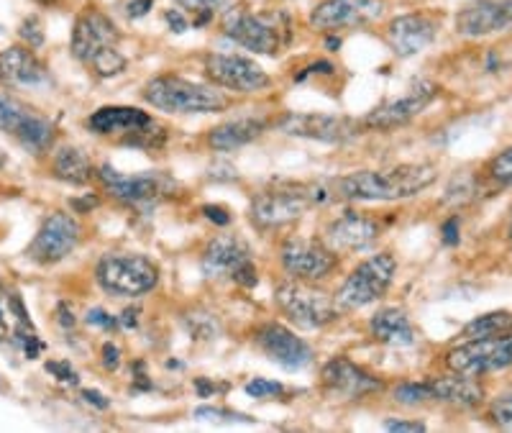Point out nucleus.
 Wrapping results in <instances>:
<instances>
[{
    "label": "nucleus",
    "mask_w": 512,
    "mask_h": 433,
    "mask_svg": "<svg viewBox=\"0 0 512 433\" xmlns=\"http://www.w3.org/2000/svg\"><path fill=\"white\" fill-rule=\"evenodd\" d=\"M438 172L433 164H392L382 170H359L351 175L328 180V198L346 203H392L408 200L428 190L436 182Z\"/></svg>",
    "instance_id": "nucleus-1"
},
{
    "label": "nucleus",
    "mask_w": 512,
    "mask_h": 433,
    "mask_svg": "<svg viewBox=\"0 0 512 433\" xmlns=\"http://www.w3.org/2000/svg\"><path fill=\"white\" fill-rule=\"evenodd\" d=\"M70 49L77 62H82L100 80L121 75L128 65L126 54L121 52V31L108 13L95 6L77 13Z\"/></svg>",
    "instance_id": "nucleus-2"
},
{
    "label": "nucleus",
    "mask_w": 512,
    "mask_h": 433,
    "mask_svg": "<svg viewBox=\"0 0 512 433\" xmlns=\"http://www.w3.org/2000/svg\"><path fill=\"white\" fill-rule=\"evenodd\" d=\"M221 31L233 44L264 57H280L292 39L290 16L282 11H249V8H226Z\"/></svg>",
    "instance_id": "nucleus-3"
},
{
    "label": "nucleus",
    "mask_w": 512,
    "mask_h": 433,
    "mask_svg": "<svg viewBox=\"0 0 512 433\" xmlns=\"http://www.w3.org/2000/svg\"><path fill=\"white\" fill-rule=\"evenodd\" d=\"M328 188L326 182H277L274 188L262 190L251 200V221L259 229H280L287 223L297 221L308 211L310 205L326 203Z\"/></svg>",
    "instance_id": "nucleus-4"
},
{
    "label": "nucleus",
    "mask_w": 512,
    "mask_h": 433,
    "mask_svg": "<svg viewBox=\"0 0 512 433\" xmlns=\"http://www.w3.org/2000/svg\"><path fill=\"white\" fill-rule=\"evenodd\" d=\"M141 98L157 111L167 113H218L228 108V98L216 85H203L177 75L152 77L141 88Z\"/></svg>",
    "instance_id": "nucleus-5"
},
{
    "label": "nucleus",
    "mask_w": 512,
    "mask_h": 433,
    "mask_svg": "<svg viewBox=\"0 0 512 433\" xmlns=\"http://www.w3.org/2000/svg\"><path fill=\"white\" fill-rule=\"evenodd\" d=\"M274 303L280 308L282 316L297 328L315 331V328H326L338 318V303L333 295L326 290L315 287V282L303 280H285L274 290Z\"/></svg>",
    "instance_id": "nucleus-6"
},
{
    "label": "nucleus",
    "mask_w": 512,
    "mask_h": 433,
    "mask_svg": "<svg viewBox=\"0 0 512 433\" xmlns=\"http://www.w3.org/2000/svg\"><path fill=\"white\" fill-rule=\"evenodd\" d=\"M95 280L113 298H141L159 282V267L144 254H103L95 267Z\"/></svg>",
    "instance_id": "nucleus-7"
},
{
    "label": "nucleus",
    "mask_w": 512,
    "mask_h": 433,
    "mask_svg": "<svg viewBox=\"0 0 512 433\" xmlns=\"http://www.w3.org/2000/svg\"><path fill=\"white\" fill-rule=\"evenodd\" d=\"M397 272V259L390 252L372 254L361 264H356L344 285L333 295L341 311H359L367 305L377 303L387 295Z\"/></svg>",
    "instance_id": "nucleus-8"
},
{
    "label": "nucleus",
    "mask_w": 512,
    "mask_h": 433,
    "mask_svg": "<svg viewBox=\"0 0 512 433\" xmlns=\"http://www.w3.org/2000/svg\"><path fill=\"white\" fill-rule=\"evenodd\" d=\"M448 372L466 377H484L512 367V331L482 339H461L443 357Z\"/></svg>",
    "instance_id": "nucleus-9"
},
{
    "label": "nucleus",
    "mask_w": 512,
    "mask_h": 433,
    "mask_svg": "<svg viewBox=\"0 0 512 433\" xmlns=\"http://www.w3.org/2000/svg\"><path fill=\"white\" fill-rule=\"evenodd\" d=\"M200 270L208 280H233L241 287H254L259 282V272L251 262V249L239 236L221 234L210 239L200 257Z\"/></svg>",
    "instance_id": "nucleus-10"
},
{
    "label": "nucleus",
    "mask_w": 512,
    "mask_h": 433,
    "mask_svg": "<svg viewBox=\"0 0 512 433\" xmlns=\"http://www.w3.org/2000/svg\"><path fill=\"white\" fill-rule=\"evenodd\" d=\"M203 70L216 88L231 90V93H262L272 85L269 72L244 54L213 52L205 57Z\"/></svg>",
    "instance_id": "nucleus-11"
},
{
    "label": "nucleus",
    "mask_w": 512,
    "mask_h": 433,
    "mask_svg": "<svg viewBox=\"0 0 512 433\" xmlns=\"http://www.w3.org/2000/svg\"><path fill=\"white\" fill-rule=\"evenodd\" d=\"M0 131L34 154L47 152L54 141V123L6 93H0Z\"/></svg>",
    "instance_id": "nucleus-12"
},
{
    "label": "nucleus",
    "mask_w": 512,
    "mask_h": 433,
    "mask_svg": "<svg viewBox=\"0 0 512 433\" xmlns=\"http://www.w3.org/2000/svg\"><path fill=\"white\" fill-rule=\"evenodd\" d=\"M280 262L292 280L318 282L333 275V270L338 267V254L326 241L292 236L282 244Z\"/></svg>",
    "instance_id": "nucleus-13"
},
{
    "label": "nucleus",
    "mask_w": 512,
    "mask_h": 433,
    "mask_svg": "<svg viewBox=\"0 0 512 433\" xmlns=\"http://www.w3.org/2000/svg\"><path fill=\"white\" fill-rule=\"evenodd\" d=\"M274 126L287 136L320 141V144H344L361 134V121L349 116H331V113H285Z\"/></svg>",
    "instance_id": "nucleus-14"
},
{
    "label": "nucleus",
    "mask_w": 512,
    "mask_h": 433,
    "mask_svg": "<svg viewBox=\"0 0 512 433\" xmlns=\"http://www.w3.org/2000/svg\"><path fill=\"white\" fill-rule=\"evenodd\" d=\"M80 239L82 229L80 223H77V218L70 216V213L57 211L41 221L39 231H36V236L31 239L26 254H29V259H34L36 264H57L75 252Z\"/></svg>",
    "instance_id": "nucleus-15"
},
{
    "label": "nucleus",
    "mask_w": 512,
    "mask_h": 433,
    "mask_svg": "<svg viewBox=\"0 0 512 433\" xmlns=\"http://www.w3.org/2000/svg\"><path fill=\"white\" fill-rule=\"evenodd\" d=\"M384 8H387L384 0H323L310 13V26L326 34L361 29L379 21Z\"/></svg>",
    "instance_id": "nucleus-16"
},
{
    "label": "nucleus",
    "mask_w": 512,
    "mask_h": 433,
    "mask_svg": "<svg viewBox=\"0 0 512 433\" xmlns=\"http://www.w3.org/2000/svg\"><path fill=\"white\" fill-rule=\"evenodd\" d=\"M100 182H103L105 193L111 198L121 200L126 205H146L157 203L164 195L172 190V180L164 177L162 172H141V175H123V172L113 170L111 164H103L95 172Z\"/></svg>",
    "instance_id": "nucleus-17"
},
{
    "label": "nucleus",
    "mask_w": 512,
    "mask_h": 433,
    "mask_svg": "<svg viewBox=\"0 0 512 433\" xmlns=\"http://www.w3.org/2000/svg\"><path fill=\"white\" fill-rule=\"evenodd\" d=\"M256 349L269 359V362L280 364L282 369H305L313 362V349L303 336H297L282 323H264L254 331Z\"/></svg>",
    "instance_id": "nucleus-18"
},
{
    "label": "nucleus",
    "mask_w": 512,
    "mask_h": 433,
    "mask_svg": "<svg viewBox=\"0 0 512 433\" xmlns=\"http://www.w3.org/2000/svg\"><path fill=\"white\" fill-rule=\"evenodd\" d=\"M436 95L438 88L433 82H415L413 88H408V93L402 95V98L390 100V103L374 108L372 113L361 118V129L392 131L397 126H405V123H410L415 116H420L425 108L431 106Z\"/></svg>",
    "instance_id": "nucleus-19"
},
{
    "label": "nucleus",
    "mask_w": 512,
    "mask_h": 433,
    "mask_svg": "<svg viewBox=\"0 0 512 433\" xmlns=\"http://www.w3.org/2000/svg\"><path fill=\"white\" fill-rule=\"evenodd\" d=\"M382 236V223L359 211H346L333 218L323 231V241L336 254L367 252Z\"/></svg>",
    "instance_id": "nucleus-20"
},
{
    "label": "nucleus",
    "mask_w": 512,
    "mask_h": 433,
    "mask_svg": "<svg viewBox=\"0 0 512 433\" xmlns=\"http://www.w3.org/2000/svg\"><path fill=\"white\" fill-rule=\"evenodd\" d=\"M323 390L336 400H361L382 390V380L346 357H336L323 367Z\"/></svg>",
    "instance_id": "nucleus-21"
},
{
    "label": "nucleus",
    "mask_w": 512,
    "mask_h": 433,
    "mask_svg": "<svg viewBox=\"0 0 512 433\" xmlns=\"http://www.w3.org/2000/svg\"><path fill=\"white\" fill-rule=\"evenodd\" d=\"M512 29V0H472L456 13V34L466 39Z\"/></svg>",
    "instance_id": "nucleus-22"
},
{
    "label": "nucleus",
    "mask_w": 512,
    "mask_h": 433,
    "mask_svg": "<svg viewBox=\"0 0 512 433\" xmlns=\"http://www.w3.org/2000/svg\"><path fill=\"white\" fill-rule=\"evenodd\" d=\"M436 31V18H431L428 13H405V16L392 18L387 24L384 41L397 57L408 59L431 47L433 39H436Z\"/></svg>",
    "instance_id": "nucleus-23"
},
{
    "label": "nucleus",
    "mask_w": 512,
    "mask_h": 433,
    "mask_svg": "<svg viewBox=\"0 0 512 433\" xmlns=\"http://www.w3.org/2000/svg\"><path fill=\"white\" fill-rule=\"evenodd\" d=\"M47 82V67L31 47H8L0 52V85L3 88H34Z\"/></svg>",
    "instance_id": "nucleus-24"
},
{
    "label": "nucleus",
    "mask_w": 512,
    "mask_h": 433,
    "mask_svg": "<svg viewBox=\"0 0 512 433\" xmlns=\"http://www.w3.org/2000/svg\"><path fill=\"white\" fill-rule=\"evenodd\" d=\"M428 387V403H448L459 405V408H477L484 400V387L479 385V377L451 375L431 377L425 380Z\"/></svg>",
    "instance_id": "nucleus-25"
},
{
    "label": "nucleus",
    "mask_w": 512,
    "mask_h": 433,
    "mask_svg": "<svg viewBox=\"0 0 512 433\" xmlns=\"http://www.w3.org/2000/svg\"><path fill=\"white\" fill-rule=\"evenodd\" d=\"M154 118L141 108L131 106H103L88 118V129L98 136H118L139 131L141 126L152 123Z\"/></svg>",
    "instance_id": "nucleus-26"
},
{
    "label": "nucleus",
    "mask_w": 512,
    "mask_h": 433,
    "mask_svg": "<svg viewBox=\"0 0 512 433\" xmlns=\"http://www.w3.org/2000/svg\"><path fill=\"white\" fill-rule=\"evenodd\" d=\"M264 131H267V121L264 118H233V121H226L221 126H216V129H210L205 141L216 152H231V149L246 147L254 139H259Z\"/></svg>",
    "instance_id": "nucleus-27"
},
{
    "label": "nucleus",
    "mask_w": 512,
    "mask_h": 433,
    "mask_svg": "<svg viewBox=\"0 0 512 433\" xmlns=\"http://www.w3.org/2000/svg\"><path fill=\"white\" fill-rule=\"evenodd\" d=\"M369 334L374 341L387 346H410L415 344V328L410 316L402 308H382L369 321Z\"/></svg>",
    "instance_id": "nucleus-28"
},
{
    "label": "nucleus",
    "mask_w": 512,
    "mask_h": 433,
    "mask_svg": "<svg viewBox=\"0 0 512 433\" xmlns=\"http://www.w3.org/2000/svg\"><path fill=\"white\" fill-rule=\"evenodd\" d=\"M52 172L57 180L67 185H88L95 177V167L88 159V154L77 147H59L52 159Z\"/></svg>",
    "instance_id": "nucleus-29"
},
{
    "label": "nucleus",
    "mask_w": 512,
    "mask_h": 433,
    "mask_svg": "<svg viewBox=\"0 0 512 433\" xmlns=\"http://www.w3.org/2000/svg\"><path fill=\"white\" fill-rule=\"evenodd\" d=\"M512 331V313L495 311L484 313V316L474 318L472 323H466L461 328V339H482V336H497Z\"/></svg>",
    "instance_id": "nucleus-30"
},
{
    "label": "nucleus",
    "mask_w": 512,
    "mask_h": 433,
    "mask_svg": "<svg viewBox=\"0 0 512 433\" xmlns=\"http://www.w3.org/2000/svg\"><path fill=\"white\" fill-rule=\"evenodd\" d=\"M177 6L192 16V24L203 26L208 24L210 18L216 16L218 11H226L233 6V0H177Z\"/></svg>",
    "instance_id": "nucleus-31"
},
{
    "label": "nucleus",
    "mask_w": 512,
    "mask_h": 433,
    "mask_svg": "<svg viewBox=\"0 0 512 433\" xmlns=\"http://www.w3.org/2000/svg\"><path fill=\"white\" fill-rule=\"evenodd\" d=\"M489 180H495L502 188H512V147L502 149L487 167Z\"/></svg>",
    "instance_id": "nucleus-32"
},
{
    "label": "nucleus",
    "mask_w": 512,
    "mask_h": 433,
    "mask_svg": "<svg viewBox=\"0 0 512 433\" xmlns=\"http://www.w3.org/2000/svg\"><path fill=\"white\" fill-rule=\"evenodd\" d=\"M487 416L495 426L512 428V390H505V393H500L492 403H489Z\"/></svg>",
    "instance_id": "nucleus-33"
},
{
    "label": "nucleus",
    "mask_w": 512,
    "mask_h": 433,
    "mask_svg": "<svg viewBox=\"0 0 512 433\" xmlns=\"http://www.w3.org/2000/svg\"><path fill=\"white\" fill-rule=\"evenodd\" d=\"M246 395L251 398H259V400H267V398H277V395L285 393V385L280 382H272V380H262V377H256V380L246 382Z\"/></svg>",
    "instance_id": "nucleus-34"
},
{
    "label": "nucleus",
    "mask_w": 512,
    "mask_h": 433,
    "mask_svg": "<svg viewBox=\"0 0 512 433\" xmlns=\"http://www.w3.org/2000/svg\"><path fill=\"white\" fill-rule=\"evenodd\" d=\"M18 36L29 44L31 49L41 47L44 44V29H41V18L39 16H29L24 18V24L18 29Z\"/></svg>",
    "instance_id": "nucleus-35"
},
{
    "label": "nucleus",
    "mask_w": 512,
    "mask_h": 433,
    "mask_svg": "<svg viewBox=\"0 0 512 433\" xmlns=\"http://www.w3.org/2000/svg\"><path fill=\"white\" fill-rule=\"evenodd\" d=\"M195 416L203 418V421H251L244 413H236V410L226 408H210V405H203V408L195 410Z\"/></svg>",
    "instance_id": "nucleus-36"
},
{
    "label": "nucleus",
    "mask_w": 512,
    "mask_h": 433,
    "mask_svg": "<svg viewBox=\"0 0 512 433\" xmlns=\"http://www.w3.org/2000/svg\"><path fill=\"white\" fill-rule=\"evenodd\" d=\"M88 323L90 326L105 328V331H113V328L121 326V321H118L116 316H111L108 311H103V308H93V311H88Z\"/></svg>",
    "instance_id": "nucleus-37"
},
{
    "label": "nucleus",
    "mask_w": 512,
    "mask_h": 433,
    "mask_svg": "<svg viewBox=\"0 0 512 433\" xmlns=\"http://www.w3.org/2000/svg\"><path fill=\"white\" fill-rule=\"evenodd\" d=\"M47 372H49V375L57 377L59 382H67V385H77V372L67 362H49Z\"/></svg>",
    "instance_id": "nucleus-38"
},
{
    "label": "nucleus",
    "mask_w": 512,
    "mask_h": 433,
    "mask_svg": "<svg viewBox=\"0 0 512 433\" xmlns=\"http://www.w3.org/2000/svg\"><path fill=\"white\" fill-rule=\"evenodd\" d=\"M164 21H167L169 29L177 31V34H182V31L190 29V21H187V13L182 11V8H169V11L164 13Z\"/></svg>",
    "instance_id": "nucleus-39"
},
{
    "label": "nucleus",
    "mask_w": 512,
    "mask_h": 433,
    "mask_svg": "<svg viewBox=\"0 0 512 433\" xmlns=\"http://www.w3.org/2000/svg\"><path fill=\"white\" fill-rule=\"evenodd\" d=\"M103 364L108 372H113V369H118V364H121V349H118L113 341H108V344L103 346Z\"/></svg>",
    "instance_id": "nucleus-40"
},
{
    "label": "nucleus",
    "mask_w": 512,
    "mask_h": 433,
    "mask_svg": "<svg viewBox=\"0 0 512 433\" xmlns=\"http://www.w3.org/2000/svg\"><path fill=\"white\" fill-rule=\"evenodd\" d=\"M203 213L205 218H210V221L218 223V226H228V223H231V216H228V211L223 205H205Z\"/></svg>",
    "instance_id": "nucleus-41"
},
{
    "label": "nucleus",
    "mask_w": 512,
    "mask_h": 433,
    "mask_svg": "<svg viewBox=\"0 0 512 433\" xmlns=\"http://www.w3.org/2000/svg\"><path fill=\"white\" fill-rule=\"evenodd\" d=\"M384 428H387V431H425V423H420V421H395V418H390V421L384 423Z\"/></svg>",
    "instance_id": "nucleus-42"
},
{
    "label": "nucleus",
    "mask_w": 512,
    "mask_h": 433,
    "mask_svg": "<svg viewBox=\"0 0 512 433\" xmlns=\"http://www.w3.org/2000/svg\"><path fill=\"white\" fill-rule=\"evenodd\" d=\"M82 398H85V403L95 405V408H98V410L111 408V400H105L103 395L98 393V390H82Z\"/></svg>",
    "instance_id": "nucleus-43"
},
{
    "label": "nucleus",
    "mask_w": 512,
    "mask_h": 433,
    "mask_svg": "<svg viewBox=\"0 0 512 433\" xmlns=\"http://www.w3.org/2000/svg\"><path fill=\"white\" fill-rule=\"evenodd\" d=\"M149 8H152V0H131V3H128V16L141 18L149 13Z\"/></svg>",
    "instance_id": "nucleus-44"
},
{
    "label": "nucleus",
    "mask_w": 512,
    "mask_h": 433,
    "mask_svg": "<svg viewBox=\"0 0 512 433\" xmlns=\"http://www.w3.org/2000/svg\"><path fill=\"white\" fill-rule=\"evenodd\" d=\"M8 336V323H6V316H3V311H0V341L6 339Z\"/></svg>",
    "instance_id": "nucleus-45"
},
{
    "label": "nucleus",
    "mask_w": 512,
    "mask_h": 433,
    "mask_svg": "<svg viewBox=\"0 0 512 433\" xmlns=\"http://www.w3.org/2000/svg\"><path fill=\"white\" fill-rule=\"evenodd\" d=\"M507 241L512 244V216H510V223H507Z\"/></svg>",
    "instance_id": "nucleus-46"
},
{
    "label": "nucleus",
    "mask_w": 512,
    "mask_h": 433,
    "mask_svg": "<svg viewBox=\"0 0 512 433\" xmlns=\"http://www.w3.org/2000/svg\"><path fill=\"white\" fill-rule=\"evenodd\" d=\"M39 3H54V0H39Z\"/></svg>",
    "instance_id": "nucleus-47"
},
{
    "label": "nucleus",
    "mask_w": 512,
    "mask_h": 433,
    "mask_svg": "<svg viewBox=\"0 0 512 433\" xmlns=\"http://www.w3.org/2000/svg\"><path fill=\"white\" fill-rule=\"evenodd\" d=\"M0 290H3V282H0Z\"/></svg>",
    "instance_id": "nucleus-48"
}]
</instances>
